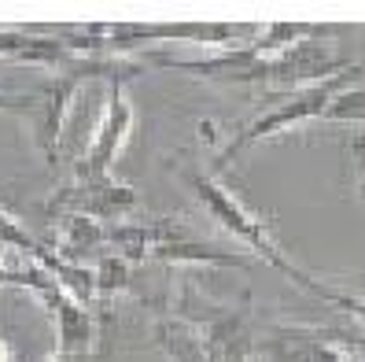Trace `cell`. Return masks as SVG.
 <instances>
[{
  "mask_svg": "<svg viewBox=\"0 0 365 362\" xmlns=\"http://www.w3.org/2000/svg\"><path fill=\"white\" fill-rule=\"evenodd\" d=\"M170 170H178V178L185 181L188 193L196 196V203L203 207V215H207L214 226L225 229L232 241H240V244L255 255V259H262V263H266V266H273L277 273H284V278H288L292 285H299L303 292H310V296H314L317 278L288 259L284 248L277 244V237L269 233V226H266L259 215H255V211H251L240 196H236L229 185H222V178H214L210 170H203L200 163H192L188 156L170 159Z\"/></svg>",
  "mask_w": 365,
  "mask_h": 362,
  "instance_id": "1",
  "label": "cell"
},
{
  "mask_svg": "<svg viewBox=\"0 0 365 362\" xmlns=\"http://www.w3.org/2000/svg\"><path fill=\"white\" fill-rule=\"evenodd\" d=\"M361 74H365V67H361V63H354L351 71H343V74H336V78H329V81L307 85V89H295V93H269L266 108L255 115V119L244 126V130L222 148L218 156H214V170H210V174L218 178L222 170H225L236 156H244L251 144H259V141H266V137H273V134H284V130H292V126L325 119L329 108L336 104V96L347 93V89H354V81H358Z\"/></svg>",
  "mask_w": 365,
  "mask_h": 362,
  "instance_id": "2",
  "label": "cell"
},
{
  "mask_svg": "<svg viewBox=\"0 0 365 362\" xmlns=\"http://www.w3.org/2000/svg\"><path fill=\"white\" fill-rule=\"evenodd\" d=\"M23 288H30L37 300H41V307L52 314L56 336H59V348H56L59 358H74V362H103V355L96 351V348H100V326H103V314H100L96 307L78 303L74 296L63 288L45 266H37V263H26Z\"/></svg>",
  "mask_w": 365,
  "mask_h": 362,
  "instance_id": "3",
  "label": "cell"
},
{
  "mask_svg": "<svg viewBox=\"0 0 365 362\" xmlns=\"http://www.w3.org/2000/svg\"><path fill=\"white\" fill-rule=\"evenodd\" d=\"M255 362H365V340H354L343 329L277 322L255 333Z\"/></svg>",
  "mask_w": 365,
  "mask_h": 362,
  "instance_id": "4",
  "label": "cell"
},
{
  "mask_svg": "<svg viewBox=\"0 0 365 362\" xmlns=\"http://www.w3.org/2000/svg\"><path fill=\"white\" fill-rule=\"evenodd\" d=\"M140 207L137 193L130 185L115 181L111 174L107 178H74L63 188H56L52 200L45 203L48 215H85V218H96L103 226H118V222H130V215Z\"/></svg>",
  "mask_w": 365,
  "mask_h": 362,
  "instance_id": "5",
  "label": "cell"
},
{
  "mask_svg": "<svg viewBox=\"0 0 365 362\" xmlns=\"http://www.w3.org/2000/svg\"><path fill=\"white\" fill-rule=\"evenodd\" d=\"M133 104L125 96V85H107V104H103V115L96 122V130L85 144V152L74 163V178H107L111 166L118 163L125 141L133 134Z\"/></svg>",
  "mask_w": 365,
  "mask_h": 362,
  "instance_id": "6",
  "label": "cell"
},
{
  "mask_svg": "<svg viewBox=\"0 0 365 362\" xmlns=\"http://www.w3.org/2000/svg\"><path fill=\"white\" fill-rule=\"evenodd\" d=\"M81 78L74 74H52L48 89L37 93L34 111L26 115L30 122V141L37 144V152L48 159V166L59 163V137H63V126H67V115L74 108V100L81 93Z\"/></svg>",
  "mask_w": 365,
  "mask_h": 362,
  "instance_id": "7",
  "label": "cell"
},
{
  "mask_svg": "<svg viewBox=\"0 0 365 362\" xmlns=\"http://www.w3.org/2000/svg\"><path fill=\"white\" fill-rule=\"evenodd\" d=\"M192 241V229L185 218H130L118 226H107V244L115 255H122L125 263L144 266L152 263V255L166 244Z\"/></svg>",
  "mask_w": 365,
  "mask_h": 362,
  "instance_id": "8",
  "label": "cell"
},
{
  "mask_svg": "<svg viewBox=\"0 0 365 362\" xmlns=\"http://www.w3.org/2000/svg\"><path fill=\"white\" fill-rule=\"evenodd\" d=\"M0 59L8 63H26V67H41L52 74H67L74 67L78 52H71L59 37L45 30H0Z\"/></svg>",
  "mask_w": 365,
  "mask_h": 362,
  "instance_id": "9",
  "label": "cell"
},
{
  "mask_svg": "<svg viewBox=\"0 0 365 362\" xmlns=\"http://www.w3.org/2000/svg\"><path fill=\"white\" fill-rule=\"evenodd\" d=\"M52 241L56 251L71 263H85L93 266L96 259H103L111 244H107V226L96 218H85V215H59L52 222Z\"/></svg>",
  "mask_w": 365,
  "mask_h": 362,
  "instance_id": "10",
  "label": "cell"
},
{
  "mask_svg": "<svg viewBox=\"0 0 365 362\" xmlns=\"http://www.w3.org/2000/svg\"><path fill=\"white\" fill-rule=\"evenodd\" d=\"M155 348L166 355V362H218L214 348L200 326H192L188 318L178 314H159L152 326Z\"/></svg>",
  "mask_w": 365,
  "mask_h": 362,
  "instance_id": "11",
  "label": "cell"
},
{
  "mask_svg": "<svg viewBox=\"0 0 365 362\" xmlns=\"http://www.w3.org/2000/svg\"><path fill=\"white\" fill-rule=\"evenodd\" d=\"M0 248H8V251H15V255H23V259H30V263H37V266L56 251V248H48V244H41L37 237H30L26 226L19 222L4 203H0Z\"/></svg>",
  "mask_w": 365,
  "mask_h": 362,
  "instance_id": "12",
  "label": "cell"
},
{
  "mask_svg": "<svg viewBox=\"0 0 365 362\" xmlns=\"http://www.w3.org/2000/svg\"><path fill=\"white\" fill-rule=\"evenodd\" d=\"M96 270V292H100V300H111V296H125V292H133V263H125L122 255L115 251H107L103 259L93 263Z\"/></svg>",
  "mask_w": 365,
  "mask_h": 362,
  "instance_id": "13",
  "label": "cell"
},
{
  "mask_svg": "<svg viewBox=\"0 0 365 362\" xmlns=\"http://www.w3.org/2000/svg\"><path fill=\"white\" fill-rule=\"evenodd\" d=\"M314 296H317L321 303H329V307H336L343 314H351L354 322H358V329H361V336H365V296L361 292H347V288H339L332 281H317Z\"/></svg>",
  "mask_w": 365,
  "mask_h": 362,
  "instance_id": "14",
  "label": "cell"
},
{
  "mask_svg": "<svg viewBox=\"0 0 365 362\" xmlns=\"http://www.w3.org/2000/svg\"><path fill=\"white\" fill-rule=\"evenodd\" d=\"M325 122H354V126H365V85H354V89L339 93L336 104L329 108Z\"/></svg>",
  "mask_w": 365,
  "mask_h": 362,
  "instance_id": "15",
  "label": "cell"
},
{
  "mask_svg": "<svg viewBox=\"0 0 365 362\" xmlns=\"http://www.w3.org/2000/svg\"><path fill=\"white\" fill-rule=\"evenodd\" d=\"M26 263H30V259H23V255L0 248V288H4V285H23Z\"/></svg>",
  "mask_w": 365,
  "mask_h": 362,
  "instance_id": "16",
  "label": "cell"
},
{
  "mask_svg": "<svg viewBox=\"0 0 365 362\" xmlns=\"http://www.w3.org/2000/svg\"><path fill=\"white\" fill-rule=\"evenodd\" d=\"M34 104H37V93L19 96V93H4V89H0V115H19V119H26V115L34 111Z\"/></svg>",
  "mask_w": 365,
  "mask_h": 362,
  "instance_id": "17",
  "label": "cell"
},
{
  "mask_svg": "<svg viewBox=\"0 0 365 362\" xmlns=\"http://www.w3.org/2000/svg\"><path fill=\"white\" fill-rule=\"evenodd\" d=\"M351 166H354V185H358V196L365 200V137H361V134L351 141Z\"/></svg>",
  "mask_w": 365,
  "mask_h": 362,
  "instance_id": "18",
  "label": "cell"
},
{
  "mask_svg": "<svg viewBox=\"0 0 365 362\" xmlns=\"http://www.w3.org/2000/svg\"><path fill=\"white\" fill-rule=\"evenodd\" d=\"M0 362H11V348H8V340H0Z\"/></svg>",
  "mask_w": 365,
  "mask_h": 362,
  "instance_id": "19",
  "label": "cell"
},
{
  "mask_svg": "<svg viewBox=\"0 0 365 362\" xmlns=\"http://www.w3.org/2000/svg\"><path fill=\"white\" fill-rule=\"evenodd\" d=\"M48 362H74V358H59V355H52V358H48Z\"/></svg>",
  "mask_w": 365,
  "mask_h": 362,
  "instance_id": "20",
  "label": "cell"
}]
</instances>
